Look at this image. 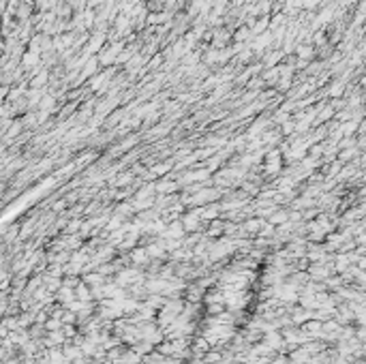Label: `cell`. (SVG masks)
Here are the masks:
<instances>
[{"label": "cell", "instance_id": "cell-1", "mask_svg": "<svg viewBox=\"0 0 366 364\" xmlns=\"http://www.w3.org/2000/svg\"><path fill=\"white\" fill-rule=\"evenodd\" d=\"M133 259H135V261H146V251L137 249V251L133 253Z\"/></svg>", "mask_w": 366, "mask_h": 364}, {"label": "cell", "instance_id": "cell-2", "mask_svg": "<svg viewBox=\"0 0 366 364\" xmlns=\"http://www.w3.org/2000/svg\"><path fill=\"white\" fill-rule=\"evenodd\" d=\"M278 221H281V223H283V221H287V214H285V212H281V214H274L272 223H278Z\"/></svg>", "mask_w": 366, "mask_h": 364}]
</instances>
